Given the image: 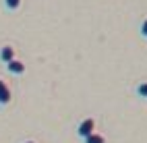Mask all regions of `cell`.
I'll return each mask as SVG.
<instances>
[{
	"mask_svg": "<svg viewBox=\"0 0 147 143\" xmlns=\"http://www.w3.org/2000/svg\"><path fill=\"white\" fill-rule=\"evenodd\" d=\"M91 133H95V118L87 116L77 125V135H79V139H85V137H89Z\"/></svg>",
	"mask_w": 147,
	"mask_h": 143,
	"instance_id": "1",
	"label": "cell"
},
{
	"mask_svg": "<svg viewBox=\"0 0 147 143\" xmlns=\"http://www.w3.org/2000/svg\"><path fill=\"white\" fill-rule=\"evenodd\" d=\"M11 98H13V93H11V89H8V85L0 79V108L8 106V104H11Z\"/></svg>",
	"mask_w": 147,
	"mask_h": 143,
	"instance_id": "2",
	"label": "cell"
},
{
	"mask_svg": "<svg viewBox=\"0 0 147 143\" xmlns=\"http://www.w3.org/2000/svg\"><path fill=\"white\" fill-rule=\"evenodd\" d=\"M11 60H15V48L13 46H2L0 48V62L8 64Z\"/></svg>",
	"mask_w": 147,
	"mask_h": 143,
	"instance_id": "3",
	"label": "cell"
},
{
	"mask_svg": "<svg viewBox=\"0 0 147 143\" xmlns=\"http://www.w3.org/2000/svg\"><path fill=\"white\" fill-rule=\"evenodd\" d=\"M6 71L11 73V75H23V73H25V64H23L21 60L15 58V60H11V62L6 64Z\"/></svg>",
	"mask_w": 147,
	"mask_h": 143,
	"instance_id": "4",
	"label": "cell"
},
{
	"mask_svg": "<svg viewBox=\"0 0 147 143\" xmlns=\"http://www.w3.org/2000/svg\"><path fill=\"white\" fill-rule=\"evenodd\" d=\"M83 143H106V137L102 135V133H91L89 137H85Z\"/></svg>",
	"mask_w": 147,
	"mask_h": 143,
	"instance_id": "5",
	"label": "cell"
},
{
	"mask_svg": "<svg viewBox=\"0 0 147 143\" xmlns=\"http://www.w3.org/2000/svg\"><path fill=\"white\" fill-rule=\"evenodd\" d=\"M4 8L6 11H19L21 8V0H4Z\"/></svg>",
	"mask_w": 147,
	"mask_h": 143,
	"instance_id": "6",
	"label": "cell"
},
{
	"mask_svg": "<svg viewBox=\"0 0 147 143\" xmlns=\"http://www.w3.org/2000/svg\"><path fill=\"white\" fill-rule=\"evenodd\" d=\"M135 93L139 95V98H143V100H147V81H143V83H139L135 87Z\"/></svg>",
	"mask_w": 147,
	"mask_h": 143,
	"instance_id": "7",
	"label": "cell"
},
{
	"mask_svg": "<svg viewBox=\"0 0 147 143\" xmlns=\"http://www.w3.org/2000/svg\"><path fill=\"white\" fill-rule=\"evenodd\" d=\"M139 33H141V37H145V40H147V19H143V21H141V25H139Z\"/></svg>",
	"mask_w": 147,
	"mask_h": 143,
	"instance_id": "8",
	"label": "cell"
},
{
	"mask_svg": "<svg viewBox=\"0 0 147 143\" xmlns=\"http://www.w3.org/2000/svg\"><path fill=\"white\" fill-rule=\"evenodd\" d=\"M23 143H35V141H23Z\"/></svg>",
	"mask_w": 147,
	"mask_h": 143,
	"instance_id": "9",
	"label": "cell"
}]
</instances>
